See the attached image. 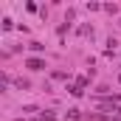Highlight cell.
I'll return each mask as SVG.
<instances>
[{"mask_svg": "<svg viewBox=\"0 0 121 121\" xmlns=\"http://www.w3.org/2000/svg\"><path fill=\"white\" fill-rule=\"evenodd\" d=\"M14 85H17L20 90H28V87H31V82H28V79H23V76H20V79H14Z\"/></svg>", "mask_w": 121, "mask_h": 121, "instance_id": "obj_3", "label": "cell"}, {"mask_svg": "<svg viewBox=\"0 0 121 121\" xmlns=\"http://www.w3.org/2000/svg\"><path fill=\"white\" fill-rule=\"evenodd\" d=\"M68 93H70V96H76V99H79V96H82V87H79V85H76V82H73V85H68Z\"/></svg>", "mask_w": 121, "mask_h": 121, "instance_id": "obj_2", "label": "cell"}, {"mask_svg": "<svg viewBox=\"0 0 121 121\" xmlns=\"http://www.w3.org/2000/svg\"><path fill=\"white\" fill-rule=\"evenodd\" d=\"M26 68H31V70H45L48 65H45L42 56H28V59H26Z\"/></svg>", "mask_w": 121, "mask_h": 121, "instance_id": "obj_1", "label": "cell"}, {"mask_svg": "<svg viewBox=\"0 0 121 121\" xmlns=\"http://www.w3.org/2000/svg\"><path fill=\"white\" fill-rule=\"evenodd\" d=\"M68 118H82V110H76V107H70V110H68Z\"/></svg>", "mask_w": 121, "mask_h": 121, "instance_id": "obj_5", "label": "cell"}, {"mask_svg": "<svg viewBox=\"0 0 121 121\" xmlns=\"http://www.w3.org/2000/svg\"><path fill=\"white\" fill-rule=\"evenodd\" d=\"M39 118H42V121H54V118H56V116H54L51 110H45V113H39Z\"/></svg>", "mask_w": 121, "mask_h": 121, "instance_id": "obj_7", "label": "cell"}, {"mask_svg": "<svg viewBox=\"0 0 121 121\" xmlns=\"http://www.w3.org/2000/svg\"><path fill=\"white\" fill-rule=\"evenodd\" d=\"M118 85H121V76H118Z\"/></svg>", "mask_w": 121, "mask_h": 121, "instance_id": "obj_11", "label": "cell"}, {"mask_svg": "<svg viewBox=\"0 0 121 121\" xmlns=\"http://www.w3.org/2000/svg\"><path fill=\"white\" fill-rule=\"evenodd\" d=\"M28 48H31V51H34V54H39V51H42V48H45V45H42V42H31Z\"/></svg>", "mask_w": 121, "mask_h": 121, "instance_id": "obj_9", "label": "cell"}, {"mask_svg": "<svg viewBox=\"0 0 121 121\" xmlns=\"http://www.w3.org/2000/svg\"><path fill=\"white\" fill-rule=\"evenodd\" d=\"M118 26H121V20H118Z\"/></svg>", "mask_w": 121, "mask_h": 121, "instance_id": "obj_12", "label": "cell"}, {"mask_svg": "<svg viewBox=\"0 0 121 121\" xmlns=\"http://www.w3.org/2000/svg\"><path fill=\"white\" fill-rule=\"evenodd\" d=\"M51 76H54V79H70V73H65V70H54Z\"/></svg>", "mask_w": 121, "mask_h": 121, "instance_id": "obj_6", "label": "cell"}, {"mask_svg": "<svg viewBox=\"0 0 121 121\" xmlns=\"http://www.w3.org/2000/svg\"><path fill=\"white\" fill-rule=\"evenodd\" d=\"M87 82H90V79H87V76H79V79H76V85H79V87H82V90H85V87H87Z\"/></svg>", "mask_w": 121, "mask_h": 121, "instance_id": "obj_8", "label": "cell"}, {"mask_svg": "<svg viewBox=\"0 0 121 121\" xmlns=\"http://www.w3.org/2000/svg\"><path fill=\"white\" fill-rule=\"evenodd\" d=\"M11 28H14V23H11V20L6 17V20H3V31H11Z\"/></svg>", "mask_w": 121, "mask_h": 121, "instance_id": "obj_10", "label": "cell"}, {"mask_svg": "<svg viewBox=\"0 0 121 121\" xmlns=\"http://www.w3.org/2000/svg\"><path fill=\"white\" fill-rule=\"evenodd\" d=\"M101 9H104V11H107V14H118V6H116V3H104V6H101Z\"/></svg>", "mask_w": 121, "mask_h": 121, "instance_id": "obj_4", "label": "cell"}]
</instances>
